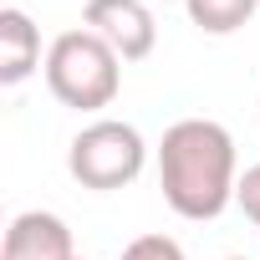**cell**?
Returning <instances> with one entry per match:
<instances>
[{"label": "cell", "instance_id": "obj_6", "mask_svg": "<svg viewBox=\"0 0 260 260\" xmlns=\"http://www.w3.org/2000/svg\"><path fill=\"white\" fill-rule=\"evenodd\" d=\"M41 61V31L26 11L6 6L0 11V87H21Z\"/></svg>", "mask_w": 260, "mask_h": 260}, {"label": "cell", "instance_id": "obj_1", "mask_svg": "<svg viewBox=\"0 0 260 260\" xmlns=\"http://www.w3.org/2000/svg\"><path fill=\"white\" fill-rule=\"evenodd\" d=\"M158 189L179 219H219L235 204V138L214 117H179L158 143Z\"/></svg>", "mask_w": 260, "mask_h": 260}, {"label": "cell", "instance_id": "obj_4", "mask_svg": "<svg viewBox=\"0 0 260 260\" xmlns=\"http://www.w3.org/2000/svg\"><path fill=\"white\" fill-rule=\"evenodd\" d=\"M82 26L102 36L122 61H143L158 46V21L148 11V0H87Z\"/></svg>", "mask_w": 260, "mask_h": 260}, {"label": "cell", "instance_id": "obj_2", "mask_svg": "<svg viewBox=\"0 0 260 260\" xmlns=\"http://www.w3.org/2000/svg\"><path fill=\"white\" fill-rule=\"evenodd\" d=\"M46 87L61 107H77V112H102L112 107L117 87H122V56L92 36L87 26L82 31H61L46 51Z\"/></svg>", "mask_w": 260, "mask_h": 260}, {"label": "cell", "instance_id": "obj_5", "mask_svg": "<svg viewBox=\"0 0 260 260\" xmlns=\"http://www.w3.org/2000/svg\"><path fill=\"white\" fill-rule=\"evenodd\" d=\"M0 260H77L67 219L46 214V209L16 214L11 230H6V245H0Z\"/></svg>", "mask_w": 260, "mask_h": 260}, {"label": "cell", "instance_id": "obj_8", "mask_svg": "<svg viewBox=\"0 0 260 260\" xmlns=\"http://www.w3.org/2000/svg\"><path fill=\"white\" fill-rule=\"evenodd\" d=\"M122 260H184V250L169 235H138L133 245L122 250Z\"/></svg>", "mask_w": 260, "mask_h": 260}, {"label": "cell", "instance_id": "obj_9", "mask_svg": "<svg viewBox=\"0 0 260 260\" xmlns=\"http://www.w3.org/2000/svg\"><path fill=\"white\" fill-rule=\"evenodd\" d=\"M235 204L245 209V219H250V224H260V164L240 174V189H235Z\"/></svg>", "mask_w": 260, "mask_h": 260}, {"label": "cell", "instance_id": "obj_3", "mask_svg": "<svg viewBox=\"0 0 260 260\" xmlns=\"http://www.w3.org/2000/svg\"><path fill=\"white\" fill-rule=\"evenodd\" d=\"M67 169L82 189H97V194H112V189H127L143 169H148V143L133 122L122 117H97L87 122L82 133L72 138L67 148Z\"/></svg>", "mask_w": 260, "mask_h": 260}, {"label": "cell", "instance_id": "obj_11", "mask_svg": "<svg viewBox=\"0 0 260 260\" xmlns=\"http://www.w3.org/2000/svg\"><path fill=\"white\" fill-rule=\"evenodd\" d=\"M77 260H82V255H77Z\"/></svg>", "mask_w": 260, "mask_h": 260}, {"label": "cell", "instance_id": "obj_7", "mask_svg": "<svg viewBox=\"0 0 260 260\" xmlns=\"http://www.w3.org/2000/svg\"><path fill=\"white\" fill-rule=\"evenodd\" d=\"M184 11H189V21L204 36H230V31H240V26L255 21L260 0H184Z\"/></svg>", "mask_w": 260, "mask_h": 260}, {"label": "cell", "instance_id": "obj_10", "mask_svg": "<svg viewBox=\"0 0 260 260\" xmlns=\"http://www.w3.org/2000/svg\"><path fill=\"white\" fill-rule=\"evenodd\" d=\"M230 260H245V255H230Z\"/></svg>", "mask_w": 260, "mask_h": 260}]
</instances>
